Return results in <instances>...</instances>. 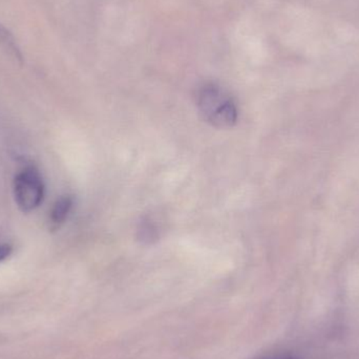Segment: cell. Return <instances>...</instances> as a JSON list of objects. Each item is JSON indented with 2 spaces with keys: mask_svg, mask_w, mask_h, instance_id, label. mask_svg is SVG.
<instances>
[{
  "mask_svg": "<svg viewBox=\"0 0 359 359\" xmlns=\"http://www.w3.org/2000/svg\"><path fill=\"white\" fill-rule=\"evenodd\" d=\"M0 48L15 60L22 63L23 56L20 48L13 34L0 23Z\"/></svg>",
  "mask_w": 359,
  "mask_h": 359,
  "instance_id": "obj_4",
  "label": "cell"
},
{
  "mask_svg": "<svg viewBox=\"0 0 359 359\" xmlns=\"http://www.w3.org/2000/svg\"><path fill=\"white\" fill-rule=\"evenodd\" d=\"M259 359H299L295 358V356L291 355H273V356H267V358H263Z\"/></svg>",
  "mask_w": 359,
  "mask_h": 359,
  "instance_id": "obj_6",
  "label": "cell"
},
{
  "mask_svg": "<svg viewBox=\"0 0 359 359\" xmlns=\"http://www.w3.org/2000/svg\"><path fill=\"white\" fill-rule=\"evenodd\" d=\"M14 198L22 212L29 213L43 202L44 183L41 174L34 165L23 168L14 179Z\"/></svg>",
  "mask_w": 359,
  "mask_h": 359,
  "instance_id": "obj_2",
  "label": "cell"
},
{
  "mask_svg": "<svg viewBox=\"0 0 359 359\" xmlns=\"http://www.w3.org/2000/svg\"><path fill=\"white\" fill-rule=\"evenodd\" d=\"M198 107L204 119L215 128H231L238 120L236 103L215 84L202 88L198 95Z\"/></svg>",
  "mask_w": 359,
  "mask_h": 359,
  "instance_id": "obj_1",
  "label": "cell"
},
{
  "mask_svg": "<svg viewBox=\"0 0 359 359\" xmlns=\"http://www.w3.org/2000/svg\"><path fill=\"white\" fill-rule=\"evenodd\" d=\"M74 200L71 196H62L55 202L50 215V227L57 229L69 217L73 207Z\"/></svg>",
  "mask_w": 359,
  "mask_h": 359,
  "instance_id": "obj_3",
  "label": "cell"
},
{
  "mask_svg": "<svg viewBox=\"0 0 359 359\" xmlns=\"http://www.w3.org/2000/svg\"><path fill=\"white\" fill-rule=\"evenodd\" d=\"M13 252V247L11 245H0V263L6 261Z\"/></svg>",
  "mask_w": 359,
  "mask_h": 359,
  "instance_id": "obj_5",
  "label": "cell"
}]
</instances>
